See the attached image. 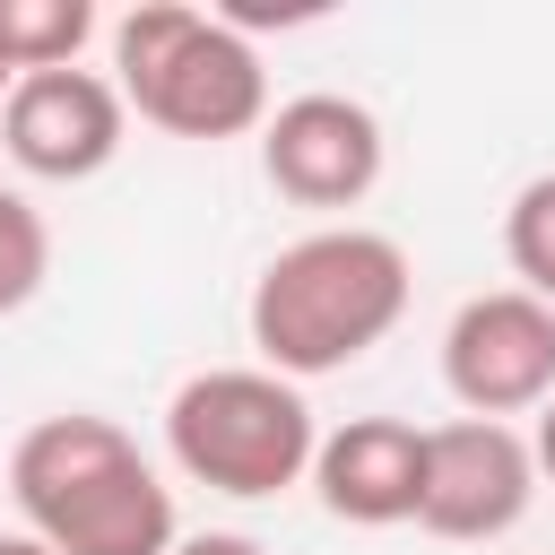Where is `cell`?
<instances>
[{"label":"cell","instance_id":"5","mask_svg":"<svg viewBox=\"0 0 555 555\" xmlns=\"http://www.w3.org/2000/svg\"><path fill=\"white\" fill-rule=\"evenodd\" d=\"M538 503V460L520 425L494 416H451L425 425V486H416V529L451 546H494L529 520Z\"/></svg>","mask_w":555,"mask_h":555},{"label":"cell","instance_id":"2","mask_svg":"<svg viewBox=\"0 0 555 555\" xmlns=\"http://www.w3.org/2000/svg\"><path fill=\"white\" fill-rule=\"evenodd\" d=\"M9 503L17 529L52 555H173V486L156 460L95 408L35 416L9 442Z\"/></svg>","mask_w":555,"mask_h":555},{"label":"cell","instance_id":"7","mask_svg":"<svg viewBox=\"0 0 555 555\" xmlns=\"http://www.w3.org/2000/svg\"><path fill=\"white\" fill-rule=\"evenodd\" d=\"M382 165H390V139H382L373 104H356L338 87H304V95L269 104V121H260V173L295 208H356V199H373Z\"/></svg>","mask_w":555,"mask_h":555},{"label":"cell","instance_id":"4","mask_svg":"<svg viewBox=\"0 0 555 555\" xmlns=\"http://www.w3.org/2000/svg\"><path fill=\"white\" fill-rule=\"evenodd\" d=\"M165 451L191 486L269 503L312 477L321 416H312L304 382H286L269 364H208L165 399Z\"/></svg>","mask_w":555,"mask_h":555},{"label":"cell","instance_id":"6","mask_svg":"<svg viewBox=\"0 0 555 555\" xmlns=\"http://www.w3.org/2000/svg\"><path fill=\"white\" fill-rule=\"evenodd\" d=\"M442 390L460 399V416H538L555 399V304L520 286L468 295L442 330Z\"/></svg>","mask_w":555,"mask_h":555},{"label":"cell","instance_id":"8","mask_svg":"<svg viewBox=\"0 0 555 555\" xmlns=\"http://www.w3.org/2000/svg\"><path fill=\"white\" fill-rule=\"evenodd\" d=\"M130 104L104 69H26L0 95V156L35 182H95L121 156Z\"/></svg>","mask_w":555,"mask_h":555},{"label":"cell","instance_id":"12","mask_svg":"<svg viewBox=\"0 0 555 555\" xmlns=\"http://www.w3.org/2000/svg\"><path fill=\"white\" fill-rule=\"evenodd\" d=\"M52 278V225L26 191H0V321L26 312Z\"/></svg>","mask_w":555,"mask_h":555},{"label":"cell","instance_id":"1","mask_svg":"<svg viewBox=\"0 0 555 555\" xmlns=\"http://www.w3.org/2000/svg\"><path fill=\"white\" fill-rule=\"evenodd\" d=\"M408 286H416V269L382 225H312L286 251H269V269L251 278L243 330H251L269 373L321 382L399 330Z\"/></svg>","mask_w":555,"mask_h":555},{"label":"cell","instance_id":"15","mask_svg":"<svg viewBox=\"0 0 555 555\" xmlns=\"http://www.w3.org/2000/svg\"><path fill=\"white\" fill-rule=\"evenodd\" d=\"M0 555H52L43 538H26V529H0Z\"/></svg>","mask_w":555,"mask_h":555},{"label":"cell","instance_id":"10","mask_svg":"<svg viewBox=\"0 0 555 555\" xmlns=\"http://www.w3.org/2000/svg\"><path fill=\"white\" fill-rule=\"evenodd\" d=\"M95 43V0H0V61L26 69H78Z\"/></svg>","mask_w":555,"mask_h":555},{"label":"cell","instance_id":"11","mask_svg":"<svg viewBox=\"0 0 555 555\" xmlns=\"http://www.w3.org/2000/svg\"><path fill=\"white\" fill-rule=\"evenodd\" d=\"M503 260H512L520 295L555 304V173H538V182L512 191V208H503Z\"/></svg>","mask_w":555,"mask_h":555},{"label":"cell","instance_id":"9","mask_svg":"<svg viewBox=\"0 0 555 555\" xmlns=\"http://www.w3.org/2000/svg\"><path fill=\"white\" fill-rule=\"evenodd\" d=\"M416 486H425V425H408V416H347L312 451V494L347 529L416 520Z\"/></svg>","mask_w":555,"mask_h":555},{"label":"cell","instance_id":"13","mask_svg":"<svg viewBox=\"0 0 555 555\" xmlns=\"http://www.w3.org/2000/svg\"><path fill=\"white\" fill-rule=\"evenodd\" d=\"M173 555H269V546L243 529H199V538H173Z\"/></svg>","mask_w":555,"mask_h":555},{"label":"cell","instance_id":"14","mask_svg":"<svg viewBox=\"0 0 555 555\" xmlns=\"http://www.w3.org/2000/svg\"><path fill=\"white\" fill-rule=\"evenodd\" d=\"M529 460H538V486H555V399H546L538 425H529Z\"/></svg>","mask_w":555,"mask_h":555},{"label":"cell","instance_id":"16","mask_svg":"<svg viewBox=\"0 0 555 555\" xmlns=\"http://www.w3.org/2000/svg\"><path fill=\"white\" fill-rule=\"evenodd\" d=\"M9 87H17V69H9V61H0V95H9Z\"/></svg>","mask_w":555,"mask_h":555},{"label":"cell","instance_id":"3","mask_svg":"<svg viewBox=\"0 0 555 555\" xmlns=\"http://www.w3.org/2000/svg\"><path fill=\"white\" fill-rule=\"evenodd\" d=\"M113 87L165 139H243L269 121V69L243 26L191 0H139L113 17Z\"/></svg>","mask_w":555,"mask_h":555}]
</instances>
